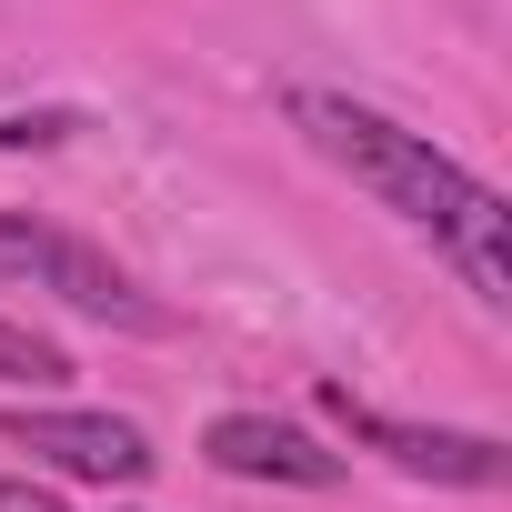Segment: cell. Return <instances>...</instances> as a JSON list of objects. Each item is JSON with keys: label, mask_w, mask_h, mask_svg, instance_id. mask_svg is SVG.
<instances>
[{"label": "cell", "mask_w": 512, "mask_h": 512, "mask_svg": "<svg viewBox=\"0 0 512 512\" xmlns=\"http://www.w3.org/2000/svg\"><path fill=\"white\" fill-rule=\"evenodd\" d=\"M292 121H302V131H312V151H322V161H342L372 201H392L412 231H432L492 312L512 302V211H502V191H492V181H472L452 151H432L422 131H402V121H382V111L342 101V91H292Z\"/></svg>", "instance_id": "cell-1"}, {"label": "cell", "mask_w": 512, "mask_h": 512, "mask_svg": "<svg viewBox=\"0 0 512 512\" xmlns=\"http://www.w3.org/2000/svg\"><path fill=\"white\" fill-rule=\"evenodd\" d=\"M0 272L61 292L71 312H91V322H111V332H161V322H171V312L111 262V251H91L81 231H51V221H31V211H0Z\"/></svg>", "instance_id": "cell-2"}, {"label": "cell", "mask_w": 512, "mask_h": 512, "mask_svg": "<svg viewBox=\"0 0 512 512\" xmlns=\"http://www.w3.org/2000/svg\"><path fill=\"white\" fill-rule=\"evenodd\" d=\"M322 412L352 432V442H372L382 462H402V472H422V482H452V492H502L512 482V452L492 442V432H442V422H392V412H362L342 382H322Z\"/></svg>", "instance_id": "cell-3"}, {"label": "cell", "mask_w": 512, "mask_h": 512, "mask_svg": "<svg viewBox=\"0 0 512 512\" xmlns=\"http://www.w3.org/2000/svg\"><path fill=\"white\" fill-rule=\"evenodd\" d=\"M0 442H21L31 462H51L71 482H151V432L121 422V412H51V402L31 412V402H11Z\"/></svg>", "instance_id": "cell-4"}, {"label": "cell", "mask_w": 512, "mask_h": 512, "mask_svg": "<svg viewBox=\"0 0 512 512\" xmlns=\"http://www.w3.org/2000/svg\"><path fill=\"white\" fill-rule=\"evenodd\" d=\"M201 452L231 482H302V492H332L342 482V452H322L302 422H272V412H221L201 432Z\"/></svg>", "instance_id": "cell-5"}, {"label": "cell", "mask_w": 512, "mask_h": 512, "mask_svg": "<svg viewBox=\"0 0 512 512\" xmlns=\"http://www.w3.org/2000/svg\"><path fill=\"white\" fill-rule=\"evenodd\" d=\"M0 382H11V392H21V382H31V392H51V382H71V352H61V342H41L31 322H0Z\"/></svg>", "instance_id": "cell-6"}, {"label": "cell", "mask_w": 512, "mask_h": 512, "mask_svg": "<svg viewBox=\"0 0 512 512\" xmlns=\"http://www.w3.org/2000/svg\"><path fill=\"white\" fill-rule=\"evenodd\" d=\"M81 121L71 111H0V151H51V141H71Z\"/></svg>", "instance_id": "cell-7"}, {"label": "cell", "mask_w": 512, "mask_h": 512, "mask_svg": "<svg viewBox=\"0 0 512 512\" xmlns=\"http://www.w3.org/2000/svg\"><path fill=\"white\" fill-rule=\"evenodd\" d=\"M0 512H71V502L41 492V482H0Z\"/></svg>", "instance_id": "cell-8"}]
</instances>
